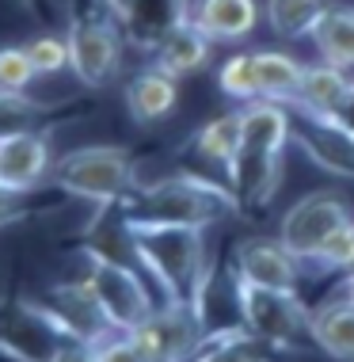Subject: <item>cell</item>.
Instances as JSON below:
<instances>
[{"instance_id": "1", "label": "cell", "mask_w": 354, "mask_h": 362, "mask_svg": "<svg viewBox=\"0 0 354 362\" xmlns=\"http://www.w3.org/2000/svg\"><path fill=\"white\" fill-rule=\"evenodd\" d=\"M134 237V252L141 259V271L153 279L160 301H191L206 317V290H210V248L206 229L194 225H160L126 218Z\"/></svg>"}, {"instance_id": "2", "label": "cell", "mask_w": 354, "mask_h": 362, "mask_svg": "<svg viewBox=\"0 0 354 362\" xmlns=\"http://www.w3.org/2000/svg\"><path fill=\"white\" fill-rule=\"evenodd\" d=\"M244 141L240 153L232 156L225 183L236 194L240 210H263L278 191L282 180V153L293 138V119L282 103L255 100L244 103Z\"/></svg>"}, {"instance_id": "3", "label": "cell", "mask_w": 354, "mask_h": 362, "mask_svg": "<svg viewBox=\"0 0 354 362\" xmlns=\"http://www.w3.org/2000/svg\"><path fill=\"white\" fill-rule=\"evenodd\" d=\"M118 206L126 218L137 221L194 225V229H210L229 214H240V202L229 191V183H210L194 172L164 175L156 183H137V191Z\"/></svg>"}, {"instance_id": "4", "label": "cell", "mask_w": 354, "mask_h": 362, "mask_svg": "<svg viewBox=\"0 0 354 362\" xmlns=\"http://www.w3.org/2000/svg\"><path fill=\"white\" fill-rule=\"evenodd\" d=\"M69 54H73L69 73L92 92L118 81L126 54V31L107 0L73 4V12H69Z\"/></svg>"}, {"instance_id": "5", "label": "cell", "mask_w": 354, "mask_h": 362, "mask_svg": "<svg viewBox=\"0 0 354 362\" xmlns=\"http://www.w3.org/2000/svg\"><path fill=\"white\" fill-rule=\"evenodd\" d=\"M50 183L92 206H118L137 191V164L126 145H81L54 164Z\"/></svg>"}, {"instance_id": "6", "label": "cell", "mask_w": 354, "mask_h": 362, "mask_svg": "<svg viewBox=\"0 0 354 362\" xmlns=\"http://www.w3.org/2000/svg\"><path fill=\"white\" fill-rule=\"evenodd\" d=\"M232 293L240 325L248 328L252 339L282 351H297L305 347V339L312 344V313L297 298V290L255 286V282L232 275Z\"/></svg>"}, {"instance_id": "7", "label": "cell", "mask_w": 354, "mask_h": 362, "mask_svg": "<svg viewBox=\"0 0 354 362\" xmlns=\"http://www.w3.org/2000/svg\"><path fill=\"white\" fill-rule=\"evenodd\" d=\"M84 259H88V286L95 290L100 305L107 313L114 332H134L141 328L145 320L153 317V309L160 305V298L153 293L149 286V275L141 267H130V263H118V259H107L100 252L84 248Z\"/></svg>"}, {"instance_id": "8", "label": "cell", "mask_w": 354, "mask_h": 362, "mask_svg": "<svg viewBox=\"0 0 354 362\" xmlns=\"http://www.w3.org/2000/svg\"><path fill=\"white\" fill-rule=\"evenodd\" d=\"M38 317L50 325L61 339H81V344L100 347L103 339L114 336L111 320L95 298V290L88 286V279H69V282H54L50 290H42L38 301H27Z\"/></svg>"}, {"instance_id": "9", "label": "cell", "mask_w": 354, "mask_h": 362, "mask_svg": "<svg viewBox=\"0 0 354 362\" xmlns=\"http://www.w3.org/2000/svg\"><path fill=\"white\" fill-rule=\"evenodd\" d=\"M347 221H354V214H350V202L343 199L339 191H312L282 214L278 237L293 256L301 259V267H309V263L320 256V248L336 237Z\"/></svg>"}, {"instance_id": "10", "label": "cell", "mask_w": 354, "mask_h": 362, "mask_svg": "<svg viewBox=\"0 0 354 362\" xmlns=\"http://www.w3.org/2000/svg\"><path fill=\"white\" fill-rule=\"evenodd\" d=\"M134 336L141 339L153 362H191L202 351L210 328L191 301H160L153 317L141 328H134Z\"/></svg>"}, {"instance_id": "11", "label": "cell", "mask_w": 354, "mask_h": 362, "mask_svg": "<svg viewBox=\"0 0 354 362\" xmlns=\"http://www.w3.org/2000/svg\"><path fill=\"white\" fill-rule=\"evenodd\" d=\"M232 275L248 279L255 286L274 290H297L301 282V259L282 244V237H244L236 244Z\"/></svg>"}, {"instance_id": "12", "label": "cell", "mask_w": 354, "mask_h": 362, "mask_svg": "<svg viewBox=\"0 0 354 362\" xmlns=\"http://www.w3.org/2000/svg\"><path fill=\"white\" fill-rule=\"evenodd\" d=\"M54 149L42 130H19L0 138V187L31 194L54 172Z\"/></svg>"}, {"instance_id": "13", "label": "cell", "mask_w": 354, "mask_h": 362, "mask_svg": "<svg viewBox=\"0 0 354 362\" xmlns=\"http://www.w3.org/2000/svg\"><path fill=\"white\" fill-rule=\"evenodd\" d=\"M213 46L218 42L210 35H202L194 19H183L175 31H168L153 46V65L164 69L168 76H175V81H183V76L202 73L213 62Z\"/></svg>"}, {"instance_id": "14", "label": "cell", "mask_w": 354, "mask_h": 362, "mask_svg": "<svg viewBox=\"0 0 354 362\" xmlns=\"http://www.w3.org/2000/svg\"><path fill=\"white\" fill-rule=\"evenodd\" d=\"M354 92V73L347 69H336V65L320 62V65H305V76H301V92H297V103L309 119H336V115L347 107Z\"/></svg>"}, {"instance_id": "15", "label": "cell", "mask_w": 354, "mask_h": 362, "mask_svg": "<svg viewBox=\"0 0 354 362\" xmlns=\"http://www.w3.org/2000/svg\"><path fill=\"white\" fill-rule=\"evenodd\" d=\"M191 4L194 0H134L122 12V31L126 42L141 46V50L153 54V46L160 42L168 31L191 19Z\"/></svg>"}, {"instance_id": "16", "label": "cell", "mask_w": 354, "mask_h": 362, "mask_svg": "<svg viewBox=\"0 0 354 362\" xmlns=\"http://www.w3.org/2000/svg\"><path fill=\"white\" fill-rule=\"evenodd\" d=\"M191 19L213 42H244L259 27L263 8L255 0H194Z\"/></svg>"}, {"instance_id": "17", "label": "cell", "mask_w": 354, "mask_h": 362, "mask_svg": "<svg viewBox=\"0 0 354 362\" xmlns=\"http://www.w3.org/2000/svg\"><path fill=\"white\" fill-rule=\"evenodd\" d=\"M179 103V81L168 76L164 69H145L126 84V111L137 126H156L160 119H168Z\"/></svg>"}, {"instance_id": "18", "label": "cell", "mask_w": 354, "mask_h": 362, "mask_svg": "<svg viewBox=\"0 0 354 362\" xmlns=\"http://www.w3.org/2000/svg\"><path fill=\"white\" fill-rule=\"evenodd\" d=\"M312 347L336 362H354V301L347 293H336L312 309Z\"/></svg>"}, {"instance_id": "19", "label": "cell", "mask_w": 354, "mask_h": 362, "mask_svg": "<svg viewBox=\"0 0 354 362\" xmlns=\"http://www.w3.org/2000/svg\"><path fill=\"white\" fill-rule=\"evenodd\" d=\"M252 62H255L259 100H271V103H282V107L297 103L301 76H305V65L297 57L286 54V50H252Z\"/></svg>"}, {"instance_id": "20", "label": "cell", "mask_w": 354, "mask_h": 362, "mask_svg": "<svg viewBox=\"0 0 354 362\" xmlns=\"http://www.w3.org/2000/svg\"><path fill=\"white\" fill-rule=\"evenodd\" d=\"M331 4L336 0H263V19L278 38L297 42V38H312Z\"/></svg>"}, {"instance_id": "21", "label": "cell", "mask_w": 354, "mask_h": 362, "mask_svg": "<svg viewBox=\"0 0 354 362\" xmlns=\"http://www.w3.org/2000/svg\"><path fill=\"white\" fill-rule=\"evenodd\" d=\"M240 141H244V111H225L213 115L206 126H199L191 145L206 164H218L221 172H229L232 156L240 153Z\"/></svg>"}, {"instance_id": "22", "label": "cell", "mask_w": 354, "mask_h": 362, "mask_svg": "<svg viewBox=\"0 0 354 362\" xmlns=\"http://www.w3.org/2000/svg\"><path fill=\"white\" fill-rule=\"evenodd\" d=\"M320 62L336 65V69L354 73V8L350 4H331V12L320 19L312 31Z\"/></svg>"}, {"instance_id": "23", "label": "cell", "mask_w": 354, "mask_h": 362, "mask_svg": "<svg viewBox=\"0 0 354 362\" xmlns=\"http://www.w3.org/2000/svg\"><path fill=\"white\" fill-rule=\"evenodd\" d=\"M191 362H267L259 355V339L248 336V328H232V332H210L202 351Z\"/></svg>"}, {"instance_id": "24", "label": "cell", "mask_w": 354, "mask_h": 362, "mask_svg": "<svg viewBox=\"0 0 354 362\" xmlns=\"http://www.w3.org/2000/svg\"><path fill=\"white\" fill-rule=\"evenodd\" d=\"M218 88L236 103H255L259 84H255V62L252 54H229L218 65Z\"/></svg>"}, {"instance_id": "25", "label": "cell", "mask_w": 354, "mask_h": 362, "mask_svg": "<svg viewBox=\"0 0 354 362\" xmlns=\"http://www.w3.org/2000/svg\"><path fill=\"white\" fill-rule=\"evenodd\" d=\"M27 54H31L38 76H57V73H69L73 65V54H69V35H35L27 42Z\"/></svg>"}, {"instance_id": "26", "label": "cell", "mask_w": 354, "mask_h": 362, "mask_svg": "<svg viewBox=\"0 0 354 362\" xmlns=\"http://www.w3.org/2000/svg\"><path fill=\"white\" fill-rule=\"evenodd\" d=\"M38 69L27 46H0V92H31Z\"/></svg>"}, {"instance_id": "27", "label": "cell", "mask_w": 354, "mask_h": 362, "mask_svg": "<svg viewBox=\"0 0 354 362\" xmlns=\"http://www.w3.org/2000/svg\"><path fill=\"white\" fill-rule=\"evenodd\" d=\"M309 267H317V271H339V275L354 271V221H347L336 237L324 244L320 256L312 259Z\"/></svg>"}, {"instance_id": "28", "label": "cell", "mask_w": 354, "mask_h": 362, "mask_svg": "<svg viewBox=\"0 0 354 362\" xmlns=\"http://www.w3.org/2000/svg\"><path fill=\"white\" fill-rule=\"evenodd\" d=\"M95 362H153V358L134 332H114L111 339H103L95 347Z\"/></svg>"}, {"instance_id": "29", "label": "cell", "mask_w": 354, "mask_h": 362, "mask_svg": "<svg viewBox=\"0 0 354 362\" xmlns=\"http://www.w3.org/2000/svg\"><path fill=\"white\" fill-rule=\"evenodd\" d=\"M46 362H95V347L81 344V339H61V344L50 351Z\"/></svg>"}, {"instance_id": "30", "label": "cell", "mask_w": 354, "mask_h": 362, "mask_svg": "<svg viewBox=\"0 0 354 362\" xmlns=\"http://www.w3.org/2000/svg\"><path fill=\"white\" fill-rule=\"evenodd\" d=\"M23 199H27V194L0 187V225H8V221H19V218H23V214H27Z\"/></svg>"}, {"instance_id": "31", "label": "cell", "mask_w": 354, "mask_h": 362, "mask_svg": "<svg viewBox=\"0 0 354 362\" xmlns=\"http://www.w3.org/2000/svg\"><path fill=\"white\" fill-rule=\"evenodd\" d=\"M320 122H328V126H336L339 134H347V138L354 141V92H350V100H347V107L336 115V119H320Z\"/></svg>"}, {"instance_id": "32", "label": "cell", "mask_w": 354, "mask_h": 362, "mask_svg": "<svg viewBox=\"0 0 354 362\" xmlns=\"http://www.w3.org/2000/svg\"><path fill=\"white\" fill-rule=\"evenodd\" d=\"M19 4H23L31 16H38V19H42V16H54L61 0H19Z\"/></svg>"}, {"instance_id": "33", "label": "cell", "mask_w": 354, "mask_h": 362, "mask_svg": "<svg viewBox=\"0 0 354 362\" xmlns=\"http://www.w3.org/2000/svg\"><path fill=\"white\" fill-rule=\"evenodd\" d=\"M339 293H347V298L354 301V271H347V275H343V286H339Z\"/></svg>"}, {"instance_id": "34", "label": "cell", "mask_w": 354, "mask_h": 362, "mask_svg": "<svg viewBox=\"0 0 354 362\" xmlns=\"http://www.w3.org/2000/svg\"><path fill=\"white\" fill-rule=\"evenodd\" d=\"M107 4H111V8H114V12H118V19H122V12H126V8H130V4H134V0H107Z\"/></svg>"}]
</instances>
